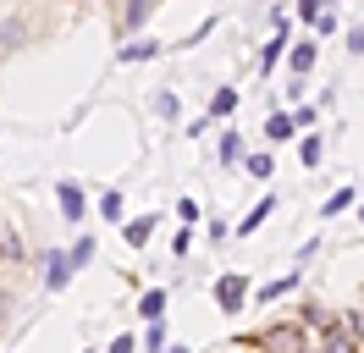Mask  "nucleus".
<instances>
[{"mask_svg": "<svg viewBox=\"0 0 364 353\" xmlns=\"http://www.w3.org/2000/svg\"><path fill=\"white\" fill-rule=\"evenodd\" d=\"M149 56H160V44H155V39H133L127 50H122V61H149Z\"/></svg>", "mask_w": 364, "mask_h": 353, "instance_id": "obj_5", "label": "nucleus"}, {"mask_svg": "<svg viewBox=\"0 0 364 353\" xmlns=\"http://www.w3.org/2000/svg\"><path fill=\"white\" fill-rule=\"evenodd\" d=\"M149 22V6H127V28H144Z\"/></svg>", "mask_w": 364, "mask_h": 353, "instance_id": "obj_14", "label": "nucleus"}, {"mask_svg": "<svg viewBox=\"0 0 364 353\" xmlns=\"http://www.w3.org/2000/svg\"><path fill=\"white\" fill-rule=\"evenodd\" d=\"M243 293H249V287H243V276H221V282H215V298H221L227 309L243 304Z\"/></svg>", "mask_w": 364, "mask_h": 353, "instance_id": "obj_3", "label": "nucleus"}, {"mask_svg": "<svg viewBox=\"0 0 364 353\" xmlns=\"http://www.w3.org/2000/svg\"><path fill=\"white\" fill-rule=\"evenodd\" d=\"M265 348L271 353H304V331L298 326H276V331H265Z\"/></svg>", "mask_w": 364, "mask_h": 353, "instance_id": "obj_1", "label": "nucleus"}, {"mask_svg": "<svg viewBox=\"0 0 364 353\" xmlns=\"http://www.w3.org/2000/svg\"><path fill=\"white\" fill-rule=\"evenodd\" d=\"M232 105H237V94H232V88H221V94L210 100V110H215V116H232Z\"/></svg>", "mask_w": 364, "mask_h": 353, "instance_id": "obj_8", "label": "nucleus"}, {"mask_svg": "<svg viewBox=\"0 0 364 353\" xmlns=\"http://www.w3.org/2000/svg\"><path fill=\"white\" fill-rule=\"evenodd\" d=\"M237 154H243V144H237V132H227L221 138V160H237Z\"/></svg>", "mask_w": 364, "mask_h": 353, "instance_id": "obj_12", "label": "nucleus"}, {"mask_svg": "<svg viewBox=\"0 0 364 353\" xmlns=\"http://www.w3.org/2000/svg\"><path fill=\"white\" fill-rule=\"evenodd\" d=\"M298 154H304V166H320V154H326V149H320V138H304Z\"/></svg>", "mask_w": 364, "mask_h": 353, "instance_id": "obj_9", "label": "nucleus"}, {"mask_svg": "<svg viewBox=\"0 0 364 353\" xmlns=\"http://www.w3.org/2000/svg\"><path fill=\"white\" fill-rule=\"evenodd\" d=\"M55 194H61V210H67V221L83 216V188H77V182H61Z\"/></svg>", "mask_w": 364, "mask_h": 353, "instance_id": "obj_4", "label": "nucleus"}, {"mask_svg": "<svg viewBox=\"0 0 364 353\" xmlns=\"http://www.w3.org/2000/svg\"><path fill=\"white\" fill-rule=\"evenodd\" d=\"M271 216V199H259V204H254L249 210V221H243V226H237V232H254V226H259V221Z\"/></svg>", "mask_w": 364, "mask_h": 353, "instance_id": "obj_7", "label": "nucleus"}, {"mask_svg": "<svg viewBox=\"0 0 364 353\" xmlns=\"http://www.w3.org/2000/svg\"><path fill=\"white\" fill-rule=\"evenodd\" d=\"M298 127V116H271V138H287Z\"/></svg>", "mask_w": 364, "mask_h": 353, "instance_id": "obj_11", "label": "nucleus"}, {"mask_svg": "<svg viewBox=\"0 0 364 353\" xmlns=\"http://www.w3.org/2000/svg\"><path fill=\"white\" fill-rule=\"evenodd\" d=\"M67 276H72V254H50V260H45V287H50V293H61Z\"/></svg>", "mask_w": 364, "mask_h": 353, "instance_id": "obj_2", "label": "nucleus"}, {"mask_svg": "<svg viewBox=\"0 0 364 353\" xmlns=\"http://www.w3.org/2000/svg\"><path fill=\"white\" fill-rule=\"evenodd\" d=\"M166 353H188V348H166Z\"/></svg>", "mask_w": 364, "mask_h": 353, "instance_id": "obj_15", "label": "nucleus"}, {"mask_svg": "<svg viewBox=\"0 0 364 353\" xmlns=\"http://www.w3.org/2000/svg\"><path fill=\"white\" fill-rule=\"evenodd\" d=\"M160 309H166V293H144V315L160 326Z\"/></svg>", "mask_w": 364, "mask_h": 353, "instance_id": "obj_10", "label": "nucleus"}, {"mask_svg": "<svg viewBox=\"0 0 364 353\" xmlns=\"http://www.w3.org/2000/svg\"><path fill=\"white\" fill-rule=\"evenodd\" d=\"M149 232H155V221H149V216H138L133 226H127V243H138V248H144V243H149Z\"/></svg>", "mask_w": 364, "mask_h": 353, "instance_id": "obj_6", "label": "nucleus"}, {"mask_svg": "<svg viewBox=\"0 0 364 353\" xmlns=\"http://www.w3.org/2000/svg\"><path fill=\"white\" fill-rule=\"evenodd\" d=\"M249 172L254 176H271V154H249Z\"/></svg>", "mask_w": 364, "mask_h": 353, "instance_id": "obj_13", "label": "nucleus"}]
</instances>
